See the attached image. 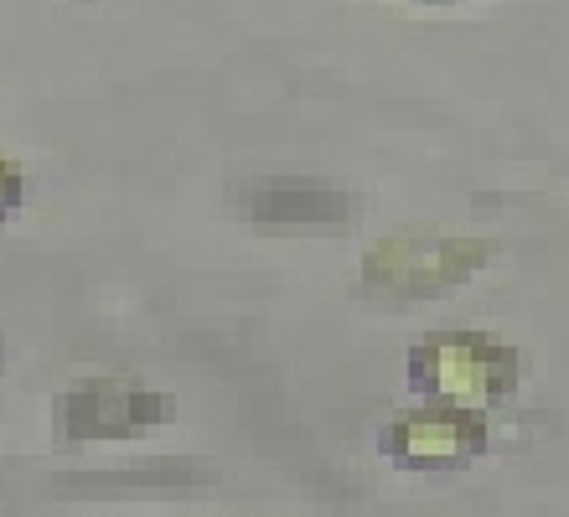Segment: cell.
<instances>
[{
    "instance_id": "4",
    "label": "cell",
    "mask_w": 569,
    "mask_h": 517,
    "mask_svg": "<svg viewBox=\"0 0 569 517\" xmlns=\"http://www.w3.org/2000/svg\"><path fill=\"white\" fill-rule=\"evenodd\" d=\"M177 404L166 394H150L124 378H99L73 394H62L58 419L73 440H120V435H140L150 425H166Z\"/></svg>"
},
{
    "instance_id": "1",
    "label": "cell",
    "mask_w": 569,
    "mask_h": 517,
    "mask_svg": "<svg viewBox=\"0 0 569 517\" xmlns=\"http://www.w3.org/2000/svg\"><path fill=\"white\" fill-rule=\"evenodd\" d=\"M409 384L440 409H487L518 388V352L481 331H440L409 352Z\"/></svg>"
},
{
    "instance_id": "2",
    "label": "cell",
    "mask_w": 569,
    "mask_h": 517,
    "mask_svg": "<svg viewBox=\"0 0 569 517\" xmlns=\"http://www.w3.org/2000/svg\"><path fill=\"white\" fill-rule=\"evenodd\" d=\"M492 259L487 238L456 233H393L378 238L362 259V285L383 296H440L450 285L471 280Z\"/></svg>"
},
{
    "instance_id": "5",
    "label": "cell",
    "mask_w": 569,
    "mask_h": 517,
    "mask_svg": "<svg viewBox=\"0 0 569 517\" xmlns=\"http://www.w3.org/2000/svg\"><path fill=\"white\" fill-rule=\"evenodd\" d=\"M383 456L399 466H466L487 450V419L471 409H415L383 429Z\"/></svg>"
},
{
    "instance_id": "3",
    "label": "cell",
    "mask_w": 569,
    "mask_h": 517,
    "mask_svg": "<svg viewBox=\"0 0 569 517\" xmlns=\"http://www.w3.org/2000/svg\"><path fill=\"white\" fill-rule=\"evenodd\" d=\"M239 212L264 228H347L358 197L321 177H254L239 187Z\"/></svg>"
},
{
    "instance_id": "6",
    "label": "cell",
    "mask_w": 569,
    "mask_h": 517,
    "mask_svg": "<svg viewBox=\"0 0 569 517\" xmlns=\"http://www.w3.org/2000/svg\"><path fill=\"white\" fill-rule=\"evenodd\" d=\"M16 202H21V171L11 161H0V218L16 212Z\"/></svg>"
}]
</instances>
